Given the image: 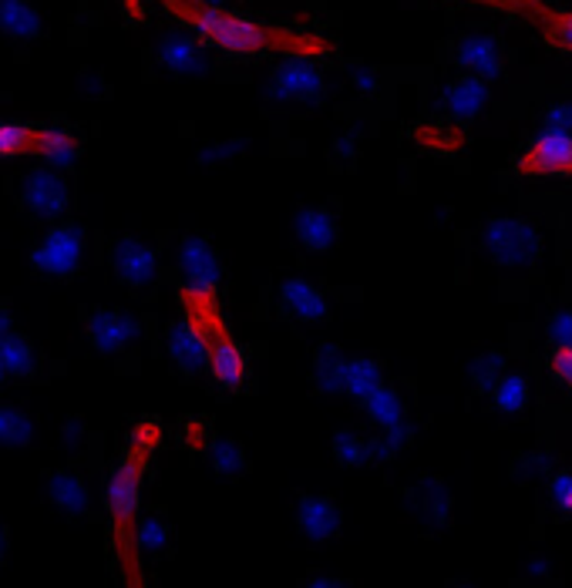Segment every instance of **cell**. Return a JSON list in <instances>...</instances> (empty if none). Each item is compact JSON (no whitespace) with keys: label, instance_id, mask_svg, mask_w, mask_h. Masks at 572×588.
Listing matches in <instances>:
<instances>
[{"label":"cell","instance_id":"6da1fadb","mask_svg":"<svg viewBox=\"0 0 572 588\" xmlns=\"http://www.w3.org/2000/svg\"><path fill=\"white\" fill-rule=\"evenodd\" d=\"M186 27H192L202 41H209L229 54H283V57H307L317 61L333 51V44L320 34L293 30L277 24H259L240 17L226 8L202 4V0H162Z\"/></svg>","mask_w":572,"mask_h":588},{"label":"cell","instance_id":"7a4b0ae2","mask_svg":"<svg viewBox=\"0 0 572 588\" xmlns=\"http://www.w3.org/2000/svg\"><path fill=\"white\" fill-rule=\"evenodd\" d=\"M182 314L199 330L202 343H206L213 380L226 391H240L246 384V357H243L240 343L232 340V333L219 314L216 293L182 286Z\"/></svg>","mask_w":572,"mask_h":588},{"label":"cell","instance_id":"3957f363","mask_svg":"<svg viewBox=\"0 0 572 588\" xmlns=\"http://www.w3.org/2000/svg\"><path fill=\"white\" fill-rule=\"evenodd\" d=\"M482 246L498 266H529L543 250V235L522 219H492L482 229Z\"/></svg>","mask_w":572,"mask_h":588},{"label":"cell","instance_id":"277c9868","mask_svg":"<svg viewBox=\"0 0 572 588\" xmlns=\"http://www.w3.org/2000/svg\"><path fill=\"white\" fill-rule=\"evenodd\" d=\"M519 176L525 179H572V135L569 131H543L525 145L516 162Z\"/></svg>","mask_w":572,"mask_h":588},{"label":"cell","instance_id":"5b68a950","mask_svg":"<svg viewBox=\"0 0 572 588\" xmlns=\"http://www.w3.org/2000/svg\"><path fill=\"white\" fill-rule=\"evenodd\" d=\"M34 269L54 276V280H67L75 276L85 259V232L78 226H58L45 235V242L34 250Z\"/></svg>","mask_w":572,"mask_h":588},{"label":"cell","instance_id":"8992f818","mask_svg":"<svg viewBox=\"0 0 572 588\" xmlns=\"http://www.w3.org/2000/svg\"><path fill=\"white\" fill-rule=\"evenodd\" d=\"M85 327H88L94 350L109 354V357L125 354L131 343L142 336V327L135 323L131 317L118 314V309H88Z\"/></svg>","mask_w":572,"mask_h":588},{"label":"cell","instance_id":"52a82bcc","mask_svg":"<svg viewBox=\"0 0 572 588\" xmlns=\"http://www.w3.org/2000/svg\"><path fill=\"white\" fill-rule=\"evenodd\" d=\"M21 199L34 216L54 219L64 213V205H67V182L58 176L54 168H30L21 182Z\"/></svg>","mask_w":572,"mask_h":588},{"label":"cell","instance_id":"ba28073f","mask_svg":"<svg viewBox=\"0 0 572 588\" xmlns=\"http://www.w3.org/2000/svg\"><path fill=\"white\" fill-rule=\"evenodd\" d=\"M341 525H344V514H341V504L327 495H300L296 501V528L300 535L320 545V541H330L341 535Z\"/></svg>","mask_w":572,"mask_h":588},{"label":"cell","instance_id":"9c48e42d","mask_svg":"<svg viewBox=\"0 0 572 588\" xmlns=\"http://www.w3.org/2000/svg\"><path fill=\"white\" fill-rule=\"evenodd\" d=\"M269 91L283 101H314L323 91V75L307 57H287L269 78Z\"/></svg>","mask_w":572,"mask_h":588},{"label":"cell","instance_id":"30bf717a","mask_svg":"<svg viewBox=\"0 0 572 588\" xmlns=\"http://www.w3.org/2000/svg\"><path fill=\"white\" fill-rule=\"evenodd\" d=\"M452 61L468 75H479V78H495L501 72V51L498 41L488 38V34L475 30V34H461L452 48Z\"/></svg>","mask_w":572,"mask_h":588},{"label":"cell","instance_id":"8fae6325","mask_svg":"<svg viewBox=\"0 0 572 588\" xmlns=\"http://www.w3.org/2000/svg\"><path fill=\"white\" fill-rule=\"evenodd\" d=\"M485 105H488V85H485V78H479V75H461V78H455V81L445 88V94H442V108H445V115H448L455 125L479 118Z\"/></svg>","mask_w":572,"mask_h":588},{"label":"cell","instance_id":"7c38bea8","mask_svg":"<svg viewBox=\"0 0 572 588\" xmlns=\"http://www.w3.org/2000/svg\"><path fill=\"white\" fill-rule=\"evenodd\" d=\"M112 266L128 286H149L155 280V253L139 239H118L112 246Z\"/></svg>","mask_w":572,"mask_h":588},{"label":"cell","instance_id":"4fadbf2b","mask_svg":"<svg viewBox=\"0 0 572 588\" xmlns=\"http://www.w3.org/2000/svg\"><path fill=\"white\" fill-rule=\"evenodd\" d=\"M179 269H182V280H186L189 290L216 293V286H219V263H216V253L209 250V242L186 239L182 253H179Z\"/></svg>","mask_w":572,"mask_h":588},{"label":"cell","instance_id":"5bb4252c","mask_svg":"<svg viewBox=\"0 0 572 588\" xmlns=\"http://www.w3.org/2000/svg\"><path fill=\"white\" fill-rule=\"evenodd\" d=\"M165 347H168V357H173V363L182 370V373H199L202 367H209V354H206V343H202L199 330L182 317L179 323L168 327V340H165Z\"/></svg>","mask_w":572,"mask_h":588},{"label":"cell","instance_id":"9a60e30c","mask_svg":"<svg viewBox=\"0 0 572 588\" xmlns=\"http://www.w3.org/2000/svg\"><path fill=\"white\" fill-rule=\"evenodd\" d=\"M158 61L173 75H186V78L206 75V67H209V57L202 54V48L192 38H186V34H165L158 41Z\"/></svg>","mask_w":572,"mask_h":588},{"label":"cell","instance_id":"2e32d148","mask_svg":"<svg viewBox=\"0 0 572 588\" xmlns=\"http://www.w3.org/2000/svg\"><path fill=\"white\" fill-rule=\"evenodd\" d=\"M139 484H142V468L139 461H122L115 468V474L109 477L105 488V504L115 517H131L135 508H139Z\"/></svg>","mask_w":572,"mask_h":588},{"label":"cell","instance_id":"e0dca14e","mask_svg":"<svg viewBox=\"0 0 572 588\" xmlns=\"http://www.w3.org/2000/svg\"><path fill=\"white\" fill-rule=\"evenodd\" d=\"M280 303L290 317H296L303 323H323L330 317V306L317 293V286H310L307 280H296V276L280 286Z\"/></svg>","mask_w":572,"mask_h":588},{"label":"cell","instance_id":"ac0fdd59","mask_svg":"<svg viewBox=\"0 0 572 588\" xmlns=\"http://www.w3.org/2000/svg\"><path fill=\"white\" fill-rule=\"evenodd\" d=\"M48 498L58 511L72 514V517H81L88 514V484L75 474V471H51L48 474Z\"/></svg>","mask_w":572,"mask_h":588},{"label":"cell","instance_id":"d6986e66","mask_svg":"<svg viewBox=\"0 0 572 588\" xmlns=\"http://www.w3.org/2000/svg\"><path fill=\"white\" fill-rule=\"evenodd\" d=\"M0 30L14 41H34L45 34V24L30 0H0Z\"/></svg>","mask_w":572,"mask_h":588},{"label":"cell","instance_id":"ffe728a7","mask_svg":"<svg viewBox=\"0 0 572 588\" xmlns=\"http://www.w3.org/2000/svg\"><path fill=\"white\" fill-rule=\"evenodd\" d=\"M296 239L303 250L310 253H327L336 242V219L323 209H307L296 216Z\"/></svg>","mask_w":572,"mask_h":588},{"label":"cell","instance_id":"44dd1931","mask_svg":"<svg viewBox=\"0 0 572 588\" xmlns=\"http://www.w3.org/2000/svg\"><path fill=\"white\" fill-rule=\"evenodd\" d=\"M34 149H38V152L45 155V162L54 165V168L75 165L78 155H81L78 138H75L72 131H67V128H61V125H51V128L38 131V145H34Z\"/></svg>","mask_w":572,"mask_h":588},{"label":"cell","instance_id":"7402d4cb","mask_svg":"<svg viewBox=\"0 0 572 588\" xmlns=\"http://www.w3.org/2000/svg\"><path fill=\"white\" fill-rule=\"evenodd\" d=\"M381 384H384V380H381V363L378 360H370V357L347 360V367H344V394H351L357 400H367Z\"/></svg>","mask_w":572,"mask_h":588},{"label":"cell","instance_id":"603a6c76","mask_svg":"<svg viewBox=\"0 0 572 588\" xmlns=\"http://www.w3.org/2000/svg\"><path fill=\"white\" fill-rule=\"evenodd\" d=\"M34 418L21 407H8L0 404V447H27L34 440Z\"/></svg>","mask_w":572,"mask_h":588},{"label":"cell","instance_id":"cb8c5ba5","mask_svg":"<svg viewBox=\"0 0 572 588\" xmlns=\"http://www.w3.org/2000/svg\"><path fill=\"white\" fill-rule=\"evenodd\" d=\"M344 354L336 347H320L317 350V360H314V384L323 391V394H341L344 391Z\"/></svg>","mask_w":572,"mask_h":588},{"label":"cell","instance_id":"d4e9b609","mask_svg":"<svg viewBox=\"0 0 572 588\" xmlns=\"http://www.w3.org/2000/svg\"><path fill=\"white\" fill-rule=\"evenodd\" d=\"M0 357H4L8 373L14 380H27V376H34V370H38V357H34V347L24 333H11L4 343H0Z\"/></svg>","mask_w":572,"mask_h":588},{"label":"cell","instance_id":"484cf974","mask_svg":"<svg viewBox=\"0 0 572 588\" xmlns=\"http://www.w3.org/2000/svg\"><path fill=\"white\" fill-rule=\"evenodd\" d=\"M492 400H495V410L498 413H509V418H516V413H522L529 407V384L522 373H505L498 380V387L492 391Z\"/></svg>","mask_w":572,"mask_h":588},{"label":"cell","instance_id":"4316f807","mask_svg":"<svg viewBox=\"0 0 572 588\" xmlns=\"http://www.w3.org/2000/svg\"><path fill=\"white\" fill-rule=\"evenodd\" d=\"M418 508L434 528H442L448 522V511H452V498L445 491V484L434 481V477H424L421 488H418Z\"/></svg>","mask_w":572,"mask_h":588},{"label":"cell","instance_id":"83f0119b","mask_svg":"<svg viewBox=\"0 0 572 588\" xmlns=\"http://www.w3.org/2000/svg\"><path fill=\"white\" fill-rule=\"evenodd\" d=\"M538 34L562 54H572V11H559V8H549L546 17L535 24Z\"/></svg>","mask_w":572,"mask_h":588},{"label":"cell","instance_id":"f1b7e54d","mask_svg":"<svg viewBox=\"0 0 572 588\" xmlns=\"http://www.w3.org/2000/svg\"><path fill=\"white\" fill-rule=\"evenodd\" d=\"M209 461H213V468L223 474V477H240L246 468H250V461H246V451L236 440H229V437H219V440H213V447H209Z\"/></svg>","mask_w":572,"mask_h":588},{"label":"cell","instance_id":"f546056e","mask_svg":"<svg viewBox=\"0 0 572 588\" xmlns=\"http://www.w3.org/2000/svg\"><path fill=\"white\" fill-rule=\"evenodd\" d=\"M168 538H173V532H168L165 517H158V514H145L142 522L135 525V545H139V551H145V555H158V551H165Z\"/></svg>","mask_w":572,"mask_h":588},{"label":"cell","instance_id":"4dcf8cb0","mask_svg":"<svg viewBox=\"0 0 572 588\" xmlns=\"http://www.w3.org/2000/svg\"><path fill=\"white\" fill-rule=\"evenodd\" d=\"M471 384H475V391L482 394H492L498 387V380L505 376V357L501 354H482L471 360Z\"/></svg>","mask_w":572,"mask_h":588},{"label":"cell","instance_id":"1f68e13d","mask_svg":"<svg viewBox=\"0 0 572 588\" xmlns=\"http://www.w3.org/2000/svg\"><path fill=\"white\" fill-rule=\"evenodd\" d=\"M333 458L336 464H344V468H360L370 461L367 455V440L354 431H336L333 434Z\"/></svg>","mask_w":572,"mask_h":588},{"label":"cell","instance_id":"d6a6232c","mask_svg":"<svg viewBox=\"0 0 572 588\" xmlns=\"http://www.w3.org/2000/svg\"><path fill=\"white\" fill-rule=\"evenodd\" d=\"M468 4H479V8H492V11H505V14H516V17H525L532 24H538L546 17V11L552 4L546 0H468Z\"/></svg>","mask_w":572,"mask_h":588},{"label":"cell","instance_id":"836d02e7","mask_svg":"<svg viewBox=\"0 0 572 588\" xmlns=\"http://www.w3.org/2000/svg\"><path fill=\"white\" fill-rule=\"evenodd\" d=\"M34 145H38V131H30L27 125L17 122H0V155H14Z\"/></svg>","mask_w":572,"mask_h":588},{"label":"cell","instance_id":"e575fe53","mask_svg":"<svg viewBox=\"0 0 572 588\" xmlns=\"http://www.w3.org/2000/svg\"><path fill=\"white\" fill-rule=\"evenodd\" d=\"M549 501L559 514L572 517V471H559L549 484Z\"/></svg>","mask_w":572,"mask_h":588},{"label":"cell","instance_id":"d590c367","mask_svg":"<svg viewBox=\"0 0 572 588\" xmlns=\"http://www.w3.org/2000/svg\"><path fill=\"white\" fill-rule=\"evenodd\" d=\"M549 336H552V347H569L572 350V309L556 314V320L549 327Z\"/></svg>","mask_w":572,"mask_h":588},{"label":"cell","instance_id":"8d00e7d4","mask_svg":"<svg viewBox=\"0 0 572 588\" xmlns=\"http://www.w3.org/2000/svg\"><path fill=\"white\" fill-rule=\"evenodd\" d=\"M549 367H552V373L562 380V384L572 391V350H569V347H552V354H549Z\"/></svg>","mask_w":572,"mask_h":588},{"label":"cell","instance_id":"74e56055","mask_svg":"<svg viewBox=\"0 0 572 588\" xmlns=\"http://www.w3.org/2000/svg\"><path fill=\"white\" fill-rule=\"evenodd\" d=\"M546 125L552 131H572V101H562V105H552L546 112Z\"/></svg>","mask_w":572,"mask_h":588},{"label":"cell","instance_id":"f35d334b","mask_svg":"<svg viewBox=\"0 0 572 588\" xmlns=\"http://www.w3.org/2000/svg\"><path fill=\"white\" fill-rule=\"evenodd\" d=\"M61 440H64V447H81V440H85V424H81V421H67L64 431H61Z\"/></svg>","mask_w":572,"mask_h":588},{"label":"cell","instance_id":"ab89813d","mask_svg":"<svg viewBox=\"0 0 572 588\" xmlns=\"http://www.w3.org/2000/svg\"><path fill=\"white\" fill-rule=\"evenodd\" d=\"M307 588H347L341 578H327V575H317V578H310L307 581Z\"/></svg>","mask_w":572,"mask_h":588},{"label":"cell","instance_id":"60d3db41","mask_svg":"<svg viewBox=\"0 0 572 588\" xmlns=\"http://www.w3.org/2000/svg\"><path fill=\"white\" fill-rule=\"evenodd\" d=\"M11 333H14V330H11V317L4 314V309H0V343H4Z\"/></svg>","mask_w":572,"mask_h":588},{"label":"cell","instance_id":"b9f144b4","mask_svg":"<svg viewBox=\"0 0 572 588\" xmlns=\"http://www.w3.org/2000/svg\"><path fill=\"white\" fill-rule=\"evenodd\" d=\"M4 555H8V528L0 525V562H4Z\"/></svg>","mask_w":572,"mask_h":588},{"label":"cell","instance_id":"7bdbcfd3","mask_svg":"<svg viewBox=\"0 0 572 588\" xmlns=\"http://www.w3.org/2000/svg\"><path fill=\"white\" fill-rule=\"evenodd\" d=\"M8 376H11V373H8V363H4V357H0V384H4Z\"/></svg>","mask_w":572,"mask_h":588},{"label":"cell","instance_id":"ee69618b","mask_svg":"<svg viewBox=\"0 0 572 588\" xmlns=\"http://www.w3.org/2000/svg\"><path fill=\"white\" fill-rule=\"evenodd\" d=\"M202 4H216V8H219V4H223V0H202Z\"/></svg>","mask_w":572,"mask_h":588},{"label":"cell","instance_id":"f6af8a7d","mask_svg":"<svg viewBox=\"0 0 572 588\" xmlns=\"http://www.w3.org/2000/svg\"><path fill=\"white\" fill-rule=\"evenodd\" d=\"M452 588H471V585H452Z\"/></svg>","mask_w":572,"mask_h":588}]
</instances>
